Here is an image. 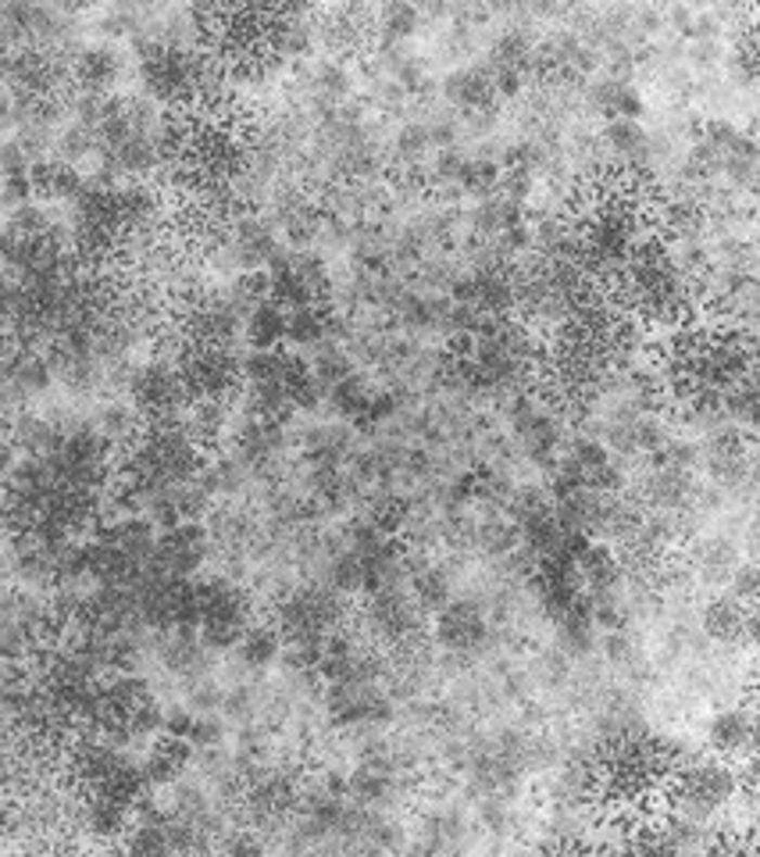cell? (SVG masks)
Segmentation results:
<instances>
[{"mask_svg":"<svg viewBox=\"0 0 760 857\" xmlns=\"http://www.w3.org/2000/svg\"><path fill=\"white\" fill-rule=\"evenodd\" d=\"M418 22H422L418 8L389 4V8L378 11V36H383V43H403V40H411V36H414Z\"/></svg>","mask_w":760,"mask_h":857,"instance_id":"obj_17","label":"cell"},{"mask_svg":"<svg viewBox=\"0 0 760 857\" xmlns=\"http://www.w3.org/2000/svg\"><path fill=\"white\" fill-rule=\"evenodd\" d=\"M29 157L26 151L15 143V140H0V179L8 176H22V171H29Z\"/></svg>","mask_w":760,"mask_h":857,"instance_id":"obj_29","label":"cell"},{"mask_svg":"<svg viewBox=\"0 0 760 857\" xmlns=\"http://www.w3.org/2000/svg\"><path fill=\"white\" fill-rule=\"evenodd\" d=\"M532 190H536V171L532 168H500L497 197L514 201V204H525V201L532 197Z\"/></svg>","mask_w":760,"mask_h":857,"instance_id":"obj_21","label":"cell"},{"mask_svg":"<svg viewBox=\"0 0 760 857\" xmlns=\"http://www.w3.org/2000/svg\"><path fill=\"white\" fill-rule=\"evenodd\" d=\"M693 497H696L693 472L668 469V464H660L643 483V500L657 511H682L685 504H693Z\"/></svg>","mask_w":760,"mask_h":857,"instance_id":"obj_5","label":"cell"},{"mask_svg":"<svg viewBox=\"0 0 760 857\" xmlns=\"http://www.w3.org/2000/svg\"><path fill=\"white\" fill-rule=\"evenodd\" d=\"M568 458L579 464V469H600V464H607L610 461V455H607V447L600 444L596 436H575L571 439V450H568Z\"/></svg>","mask_w":760,"mask_h":857,"instance_id":"obj_23","label":"cell"},{"mask_svg":"<svg viewBox=\"0 0 760 857\" xmlns=\"http://www.w3.org/2000/svg\"><path fill=\"white\" fill-rule=\"evenodd\" d=\"M428 151H433V143H428V129L422 121H408V126H400L397 140H394V154L400 157V165H411L418 168Z\"/></svg>","mask_w":760,"mask_h":857,"instance_id":"obj_19","label":"cell"},{"mask_svg":"<svg viewBox=\"0 0 760 857\" xmlns=\"http://www.w3.org/2000/svg\"><path fill=\"white\" fill-rule=\"evenodd\" d=\"M604 143H607L615 154L629 157V162H643V157H646V129L640 126V121H629V118L607 121Z\"/></svg>","mask_w":760,"mask_h":857,"instance_id":"obj_16","label":"cell"},{"mask_svg":"<svg viewBox=\"0 0 760 857\" xmlns=\"http://www.w3.org/2000/svg\"><path fill=\"white\" fill-rule=\"evenodd\" d=\"M590 104L596 112H604L607 121H615V118L640 121L643 115V97L629 79H604V82L590 86Z\"/></svg>","mask_w":760,"mask_h":857,"instance_id":"obj_7","label":"cell"},{"mask_svg":"<svg viewBox=\"0 0 760 857\" xmlns=\"http://www.w3.org/2000/svg\"><path fill=\"white\" fill-rule=\"evenodd\" d=\"M226 737H229V721L222 715H197L193 732H190V743L193 746H222Z\"/></svg>","mask_w":760,"mask_h":857,"instance_id":"obj_24","label":"cell"},{"mask_svg":"<svg viewBox=\"0 0 760 857\" xmlns=\"http://www.w3.org/2000/svg\"><path fill=\"white\" fill-rule=\"evenodd\" d=\"M735 786H739V782H735V776L725 765L700 762V765L679 768V793H675L679 815L690 818V822H704V818H710L732 797Z\"/></svg>","mask_w":760,"mask_h":857,"instance_id":"obj_1","label":"cell"},{"mask_svg":"<svg viewBox=\"0 0 760 857\" xmlns=\"http://www.w3.org/2000/svg\"><path fill=\"white\" fill-rule=\"evenodd\" d=\"M411 593H414V604L436 615V611H443L453 600V583L443 568L433 565V568H425L418 579H411Z\"/></svg>","mask_w":760,"mask_h":857,"instance_id":"obj_15","label":"cell"},{"mask_svg":"<svg viewBox=\"0 0 760 857\" xmlns=\"http://www.w3.org/2000/svg\"><path fill=\"white\" fill-rule=\"evenodd\" d=\"M632 436H635V450L657 455V450L668 444L665 419H657V414H640V419H632Z\"/></svg>","mask_w":760,"mask_h":857,"instance_id":"obj_22","label":"cell"},{"mask_svg":"<svg viewBox=\"0 0 760 857\" xmlns=\"http://www.w3.org/2000/svg\"><path fill=\"white\" fill-rule=\"evenodd\" d=\"M428 129V143L439 146V151H450L453 143H458V121L453 118H436L433 126H425Z\"/></svg>","mask_w":760,"mask_h":857,"instance_id":"obj_32","label":"cell"},{"mask_svg":"<svg viewBox=\"0 0 760 857\" xmlns=\"http://www.w3.org/2000/svg\"><path fill=\"white\" fill-rule=\"evenodd\" d=\"M497 187H500V162L497 157H475V162L464 165L461 193L486 201V197H497Z\"/></svg>","mask_w":760,"mask_h":857,"instance_id":"obj_18","label":"cell"},{"mask_svg":"<svg viewBox=\"0 0 760 857\" xmlns=\"http://www.w3.org/2000/svg\"><path fill=\"white\" fill-rule=\"evenodd\" d=\"M707 737L718 754H753V718L743 712H721L710 721Z\"/></svg>","mask_w":760,"mask_h":857,"instance_id":"obj_8","label":"cell"},{"mask_svg":"<svg viewBox=\"0 0 760 857\" xmlns=\"http://www.w3.org/2000/svg\"><path fill=\"white\" fill-rule=\"evenodd\" d=\"M718 54H721V47L714 40H700L693 47V57H696V65H700V68L718 65Z\"/></svg>","mask_w":760,"mask_h":857,"instance_id":"obj_33","label":"cell"},{"mask_svg":"<svg viewBox=\"0 0 760 857\" xmlns=\"http://www.w3.org/2000/svg\"><path fill=\"white\" fill-rule=\"evenodd\" d=\"M0 201H4V207H26L36 201V190H33V179H29V171H22V176H8L4 182H0Z\"/></svg>","mask_w":760,"mask_h":857,"instance_id":"obj_27","label":"cell"},{"mask_svg":"<svg viewBox=\"0 0 760 857\" xmlns=\"http://www.w3.org/2000/svg\"><path fill=\"white\" fill-rule=\"evenodd\" d=\"M0 182H4V179H0Z\"/></svg>","mask_w":760,"mask_h":857,"instance_id":"obj_34","label":"cell"},{"mask_svg":"<svg viewBox=\"0 0 760 857\" xmlns=\"http://www.w3.org/2000/svg\"><path fill=\"white\" fill-rule=\"evenodd\" d=\"M311 90L329 104H347L353 93V76L343 61H318L311 68Z\"/></svg>","mask_w":760,"mask_h":857,"instance_id":"obj_14","label":"cell"},{"mask_svg":"<svg viewBox=\"0 0 760 857\" xmlns=\"http://www.w3.org/2000/svg\"><path fill=\"white\" fill-rule=\"evenodd\" d=\"M739 137H743V132L735 129L729 118H710V121H704V143L714 146L718 154H729L732 146L739 143Z\"/></svg>","mask_w":760,"mask_h":857,"instance_id":"obj_28","label":"cell"},{"mask_svg":"<svg viewBox=\"0 0 760 857\" xmlns=\"http://www.w3.org/2000/svg\"><path fill=\"white\" fill-rule=\"evenodd\" d=\"M436 640L447 647L450 654H468L479 651L486 643V615L475 600H450L443 611H436Z\"/></svg>","mask_w":760,"mask_h":857,"instance_id":"obj_2","label":"cell"},{"mask_svg":"<svg viewBox=\"0 0 760 857\" xmlns=\"http://www.w3.org/2000/svg\"><path fill=\"white\" fill-rule=\"evenodd\" d=\"M372 97H375V104H378V107H386V112H400V104L408 101V93H403L394 79H378V82L372 86Z\"/></svg>","mask_w":760,"mask_h":857,"instance_id":"obj_30","label":"cell"},{"mask_svg":"<svg viewBox=\"0 0 760 857\" xmlns=\"http://www.w3.org/2000/svg\"><path fill=\"white\" fill-rule=\"evenodd\" d=\"M464 165H468V157H464L458 146H450V151H439L433 157V187L447 190V193H461V176H464Z\"/></svg>","mask_w":760,"mask_h":857,"instance_id":"obj_20","label":"cell"},{"mask_svg":"<svg viewBox=\"0 0 760 857\" xmlns=\"http://www.w3.org/2000/svg\"><path fill=\"white\" fill-rule=\"evenodd\" d=\"M475 543H479V550L489 558H507L511 550L521 543V533L511 519L493 511V514H486V522L475 525Z\"/></svg>","mask_w":760,"mask_h":857,"instance_id":"obj_13","label":"cell"},{"mask_svg":"<svg viewBox=\"0 0 760 857\" xmlns=\"http://www.w3.org/2000/svg\"><path fill=\"white\" fill-rule=\"evenodd\" d=\"M746 604H739L735 597H714L704 607V632L710 640L721 643H739L743 640V618H746Z\"/></svg>","mask_w":760,"mask_h":857,"instance_id":"obj_11","label":"cell"},{"mask_svg":"<svg viewBox=\"0 0 760 857\" xmlns=\"http://www.w3.org/2000/svg\"><path fill=\"white\" fill-rule=\"evenodd\" d=\"M121 79V57L115 47H79V54L72 57V82L76 90L86 93H112L115 82Z\"/></svg>","mask_w":760,"mask_h":857,"instance_id":"obj_3","label":"cell"},{"mask_svg":"<svg viewBox=\"0 0 760 857\" xmlns=\"http://www.w3.org/2000/svg\"><path fill=\"white\" fill-rule=\"evenodd\" d=\"M604 654H607V661H615V665H624V661H632L635 647H632L629 636L618 629V632H607L604 636Z\"/></svg>","mask_w":760,"mask_h":857,"instance_id":"obj_31","label":"cell"},{"mask_svg":"<svg viewBox=\"0 0 760 857\" xmlns=\"http://www.w3.org/2000/svg\"><path fill=\"white\" fill-rule=\"evenodd\" d=\"M282 340H286V311L272 300L257 304L243 325V343H250V350H275Z\"/></svg>","mask_w":760,"mask_h":857,"instance_id":"obj_9","label":"cell"},{"mask_svg":"<svg viewBox=\"0 0 760 857\" xmlns=\"http://www.w3.org/2000/svg\"><path fill=\"white\" fill-rule=\"evenodd\" d=\"M729 586H732V597L739 600V604H746V607H753V600H757V593H760V579H757V565L753 561H739V565H735V572L729 575Z\"/></svg>","mask_w":760,"mask_h":857,"instance_id":"obj_25","label":"cell"},{"mask_svg":"<svg viewBox=\"0 0 760 857\" xmlns=\"http://www.w3.org/2000/svg\"><path fill=\"white\" fill-rule=\"evenodd\" d=\"M443 97L461 107L464 115L472 112H489L497 107V90H493V76L486 68H458L443 79Z\"/></svg>","mask_w":760,"mask_h":857,"instance_id":"obj_4","label":"cell"},{"mask_svg":"<svg viewBox=\"0 0 760 857\" xmlns=\"http://www.w3.org/2000/svg\"><path fill=\"white\" fill-rule=\"evenodd\" d=\"M739 565V550L729 540H704L693 550V572L700 575L704 583H729V575Z\"/></svg>","mask_w":760,"mask_h":857,"instance_id":"obj_12","label":"cell"},{"mask_svg":"<svg viewBox=\"0 0 760 857\" xmlns=\"http://www.w3.org/2000/svg\"><path fill=\"white\" fill-rule=\"evenodd\" d=\"M721 157H725V154H718L714 146L700 140V143H693L690 157H685V168H690V176H696V179L718 176V171H721Z\"/></svg>","mask_w":760,"mask_h":857,"instance_id":"obj_26","label":"cell"},{"mask_svg":"<svg viewBox=\"0 0 760 857\" xmlns=\"http://www.w3.org/2000/svg\"><path fill=\"white\" fill-rule=\"evenodd\" d=\"M232 651H236V657H240L250 671H265L268 665H275V661H279V654H282V640H279L275 626H254V622H250V626L243 629L240 643L232 647Z\"/></svg>","mask_w":760,"mask_h":857,"instance_id":"obj_10","label":"cell"},{"mask_svg":"<svg viewBox=\"0 0 760 857\" xmlns=\"http://www.w3.org/2000/svg\"><path fill=\"white\" fill-rule=\"evenodd\" d=\"M575 575H579V586L585 593H600V590H615L621 583V565L618 554L610 547L590 543L575 558Z\"/></svg>","mask_w":760,"mask_h":857,"instance_id":"obj_6","label":"cell"}]
</instances>
